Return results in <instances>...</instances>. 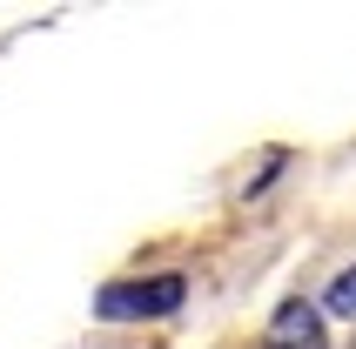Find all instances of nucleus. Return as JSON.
Returning a JSON list of instances; mask_svg holds the SVG:
<instances>
[{
	"instance_id": "nucleus-1",
	"label": "nucleus",
	"mask_w": 356,
	"mask_h": 349,
	"mask_svg": "<svg viewBox=\"0 0 356 349\" xmlns=\"http://www.w3.org/2000/svg\"><path fill=\"white\" fill-rule=\"evenodd\" d=\"M181 302H188V282L181 275H121V282H108V289L95 295V309L108 316V323H121V316H175Z\"/></svg>"
},
{
	"instance_id": "nucleus-2",
	"label": "nucleus",
	"mask_w": 356,
	"mask_h": 349,
	"mask_svg": "<svg viewBox=\"0 0 356 349\" xmlns=\"http://www.w3.org/2000/svg\"><path fill=\"white\" fill-rule=\"evenodd\" d=\"M269 349H330V336H323V309H316V302H302V295H289V302L269 316Z\"/></svg>"
},
{
	"instance_id": "nucleus-3",
	"label": "nucleus",
	"mask_w": 356,
	"mask_h": 349,
	"mask_svg": "<svg viewBox=\"0 0 356 349\" xmlns=\"http://www.w3.org/2000/svg\"><path fill=\"white\" fill-rule=\"evenodd\" d=\"M330 309H337V316H356V269H343L337 282H330Z\"/></svg>"
}]
</instances>
